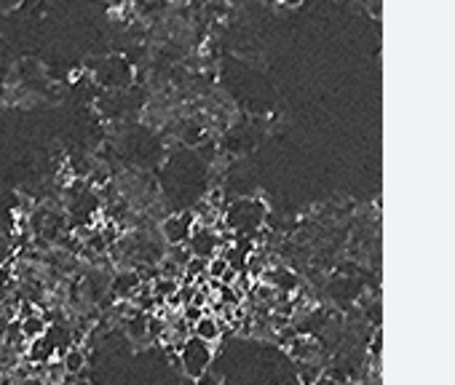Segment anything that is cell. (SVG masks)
<instances>
[{
  "instance_id": "cell-4",
  "label": "cell",
  "mask_w": 455,
  "mask_h": 385,
  "mask_svg": "<svg viewBox=\"0 0 455 385\" xmlns=\"http://www.w3.org/2000/svg\"><path fill=\"white\" fill-rule=\"evenodd\" d=\"M59 361H62V367H65L67 375H78L81 369L88 367V353L83 345H70V348L59 356Z\"/></svg>"
},
{
  "instance_id": "cell-1",
  "label": "cell",
  "mask_w": 455,
  "mask_h": 385,
  "mask_svg": "<svg viewBox=\"0 0 455 385\" xmlns=\"http://www.w3.org/2000/svg\"><path fill=\"white\" fill-rule=\"evenodd\" d=\"M193 230V220L191 214H182V217H169L163 220L161 225V233H163V241L172 246H185V241L191 238Z\"/></svg>"
},
{
  "instance_id": "cell-7",
  "label": "cell",
  "mask_w": 455,
  "mask_h": 385,
  "mask_svg": "<svg viewBox=\"0 0 455 385\" xmlns=\"http://www.w3.org/2000/svg\"><path fill=\"white\" fill-rule=\"evenodd\" d=\"M153 286V295L161 300L172 297V295H177V289H179V281L175 279H163V276H158L156 284H150Z\"/></svg>"
},
{
  "instance_id": "cell-8",
  "label": "cell",
  "mask_w": 455,
  "mask_h": 385,
  "mask_svg": "<svg viewBox=\"0 0 455 385\" xmlns=\"http://www.w3.org/2000/svg\"><path fill=\"white\" fill-rule=\"evenodd\" d=\"M182 385H195V377H191V375H185V377H182Z\"/></svg>"
},
{
  "instance_id": "cell-6",
  "label": "cell",
  "mask_w": 455,
  "mask_h": 385,
  "mask_svg": "<svg viewBox=\"0 0 455 385\" xmlns=\"http://www.w3.org/2000/svg\"><path fill=\"white\" fill-rule=\"evenodd\" d=\"M298 364H300V383L303 385H316L321 377H324V369H321V364L314 361V359H308V361H298Z\"/></svg>"
},
{
  "instance_id": "cell-2",
  "label": "cell",
  "mask_w": 455,
  "mask_h": 385,
  "mask_svg": "<svg viewBox=\"0 0 455 385\" xmlns=\"http://www.w3.org/2000/svg\"><path fill=\"white\" fill-rule=\"evenodd\" d=\"M140 284L142 281L137 276V270H115L110 284H107V292L115 300H131V295L137 292Z\"/></svg>"
},
{
  "instance_id": "cell-3",
  "label": "cell",
  "mask_w": 455,
  "mask_h": 385,
  "mask_svg": "<svg viewBox=\"0 0 455 385\" xmlns=\"http://www.w3.org/2000/svg\"><path fill=\"white\" fill-rule=\"evenodd\" d=\"M191 334L198 337V340H204V343H214V340L223 337V318H217V316H201L191 327Z\"/></svg>"
},
{
  "instance_id": "cell-5",
  "label": "cell",
  "mask_w": 455,
  "mask_h": 385,
  "mask_svg": "<svg viewBox=\"0 0 455 385\" xmlns=\"http://www.w3.org/2000/svg\"><path fill=\"white\" fill-rule=\"evenodd\" d=\"M19 321V332H22V337L30 343V340H38V337H43L46 334V329H49V321L43 318V313L38 311V313L27 316V318H17Z\"/></svg>"
}]
</instances>
